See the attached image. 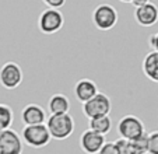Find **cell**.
Here are the masks:
<instances>
[{
	"instance_id": "2e32d148",
	"label": "cell",
	"mask_w": 158,
	"mask_h": 154,
	"mask_svg": "<svg viewBox=\"0 0 158 154\" xmlns=\"http://www.w3.org/2000/svg\"><path fill=\"white\" fill-rule=\"evenodd\" d=\"M14 121V112L7 104H0V132L10 129Z\"/></svg>"
},
{
	"instance_id": "7402d4cb",
	"label": "cell",
	"mask_w": 158,
	"mask_h": 154,
	"mask_svg": "<svg viewBox=\"0 0 158 154\" xmlns=\"http://www.w3.org/2000/svg\"><path fill=\"white\" fill-rule=\"evenodd\" d=\"M150 45H151L152 50H155V52H158V32L154 34V35L150 38Z\"/></svg>"
},
{
	"instance_id": "6da1fadb",
	"label": "cell",
	"mask_w": 158,
	"mask_h": 154,
	"mask_svg": "<svg viewBox=\"0 0 158 154\" xmlns=\"http://www.w3.org/2000/svg\"><path fill=\"white\" fill-rule=\"evenodd\" d=\"M48 132L52 139L55 140H66L69 139L74 132V119L70 113L63 115H51L45 122Z\"/></svg>"
},
{
	"instance_id": "30bf717a",
	"label": "cell",
	"mask_w": 158,
	"mask_h": 154,
	"mask_svg": "<svg viewBox=\"0 0 158 154\" xmlns=\"http://www.w3.org/2000/svg\"><path fill=\"white\" fill-rule=\"evenodd\" d=\"M21 122L24 126L44 125L46 122V112L39 104H28L21 109Z\"/></svg>"
},
{
	"instance_id": "ffe728a7",
	"label": "cell",
	"mask_w": 158,
	"mask_h": 154,
	"mask_svg": "<svg viewBox=\"0 0 158 154\" xmlns=\"http://www.w3.org/2000/svg\"><path fill=\"white\" fill-rule=\"evenodd\" d=\"M98 154H118L115 142H105V144L102 146V148L99 150Z\"/></svg>"
},
{
	"instance_id": "5b68a950",
	"label": "cell",
	"mask_w": 158,
	"mask_h": 154,
	"mask_svg": "<svg viewBox=\"0 0 158 154\" xmlns=\"http://www.w3.org/2000/svg\"><path fill=\"white\" fill-rule=\"evenodd\" d=\"M110 108H112L110 98L104 92H98L95 97H93L85 104H83V112L89 121L94 118L109 115Z\"/></svg>"
},
{
	"instance_id": "9a60e30c",
	"label": "cell",
	"mask_w": 158,
	"mask_h": 154,
	"mask_svg": "<svg viewBox=\"0 0 158 154\" xmlns=\"http://www.w3.org/2000/svg\"><path fill=\"white\" fill-rule=\"evenodd\" d=\"M88 129L89 130H93V132H95V133H98V135L105 136V135H108L110 132V129H112V121H110L109 115L89 119Z\"/></svg>"
},
{
	"instance_id": "ba28073f",
	"label": "cell",
	"mask_w": 158,
	"mask_h": 154,
	"mask_svg": "<svg viewBox=\"0 0 158 154\" xmlns=\"http://www.w3.org/2000/svg\"><path fill=\"white\" fill-rule=\"evenodd\" d=\"M24 143L14 129L0 132V154H23Z\"/></svg>"
},
{
	"instance_id": "8fae6325",
	"label": "cell",
	"mask_w": 158,
	"mask_h": 154,
	"mask_svg": "<svg viewBox=\"0 0 158 154\" xmlns=\"http://www.w3.org/2000/svg\"><path fill=\"white\" fill-rule=\"evenodd\" d=\"M134 20L141 27H152L158 21V7L152 2H147L144 6L136 9Z\"/></svg>"
},
{
	"instance_id": "603a6c76",
	"label": "cell",
	"mask_w": 158,
	"mask_h": 154,
	"mask_svg": "<svg viewBox=\"0 0 158 154\" xmlns=\"http://www.w3.org/2000/svg\"><path fill=\"white\" fill-rule=\"evenodd\" d=\"M147 2H148V0H134V2H130V4H131V6H134L136 9H139V7L144 6Z\"/></svg>"
},
{
	"instance_id": "44dd1931",
	"label": "cell",
	"mask_w": 158,
	"mask_h": 154,
	"mask_svg": "<svg viewBox=\"0 0 158 154\" xmlns=\"http://www.w3.org/2000/svg\"><path fill=\"white\" fill-rule=\"evenodd\" d=\"M46 9H52V10H60L63 6L66 4L64 0H44Z\"/></svg>"
},
{
	"instance_id": "4fadbf2b",
	"label": "cell",
	"mask_w": 158,
	"mask_h": 154,
	"mask_svg": "<svg viewBox=\"0 0 158 154\" xmlns=\"http://www.w3.org/2000/svg\"><path fill=\"white\" fill-rule=\"evenodd\" d=\"M48 109L51 115H63V113H69L70 111V101L64 94H53L49 98Z\"/></svg>"
},
{
	"instance_id": "7c38bea8",
	"label": "cell",
	"mask_w": 158,
	"mask_h": 154,
	"mask_svg": "<svg viewBox=\"0 0 158 154\" xmlns=\"http://www.w3.org/2000/svg\"><path fill=\"white\" fill-rule=\"evenodd\" d=\"M98 87L89 79H80L74 86V95L77 98L78 102L85 104L87 101H89L93 97L98 94Z\"/></svg>"
},
{
	"instance_id": "9c48e42d",
	"label": "cell",
	"mask_w": 158,
	"mask_h": 154,
	"mask_svg": "<svg viewBox=\"0 0 158 154\" xmlns=\"http://www.w3.org/2000/svg\"><path fill=\"white\" fill-rule=\"evenodd\" d=\"M105 142H106L105 136L95 133L89 129L84 130L80 136V147L85 154H98Z\"/></svg>"
},
{
	"instance_id": "ac0fdd59",
	"label": "cell",
	"mask_w": 158,
	"mask_h": 154,
	"mask_svg": "<svg viewBox=\"0 0 158 154\" xmlns=\"http://www.w3.org/2000/svg\"><path fill=\"white\" fill-rule=\"evenodd\" d=\"M115 146H116V150H118V154H136L131 147V143L129 140H125V139H118L115 142Z\"/></svg>"
},
{
	"instance_id": "d6986e66",
	"label": "cell",
	"mask_w": 158,
	"mask_h": 154,
	"mask_svg": "<svg viewBox=\"0 0 158 154\" xmlns=\"http://www.w3.org/2000/svg\"><path fill=\"white\" fill-rule=\"evenodd\" d=\"M147 154H158V130L148 133V150Z\"/></svg>"
},
{
	"instance_id": "7a4b0ae2",
	"label": "cell",
	"mask_w": 158,
	"mask_h": 154,
	"mask_svg": "<svg viewBox=\"0 0 158 154\" xmlns=\"http://www.w3.org/2000/svg\"><path fill=\"white\" fill-rule=\"evenodd\" d=\"M21 140L32 148H42L51 143L52 137L48 132L46 125H35V126H24L21 132Z\"/></svg>"
},
{
	"instance_id": "277c9868",
	"label": "cell",
	"mask_w": 158,
	"mask_h": 154,
	"mask_svg": "<svg viewBox=\"0 0 158 154\" xmlns=\"http://www.w3.org/2000/svg\"><path fill=\"white\" fill-rule=\"evenodd\" d=\"M63 24H64V17L60 10L45 9L38 17V28L45 35L56 34L57 31L62 30Z\"/></svg>"
},
{
	"instance_id": "52a82bcc",
	"label": "cell",
	"mask_w": 158,
	"mask_h": 154,
	"mask_svg": "<svg viewBox=\"0 0 158 154\" xmlns=\"http://www.w3.org/2000/svg\"><path fill=\"white\" fill-rule=\"evenodd\" d=\"M23 69L15 62H7L0 67V86L6 90H15L23 83Z\"/></svg>"
},
{
	"instance_id": "e0dca14e",
	"label": "cell",
	"mask_w": 158,
	"mask_h": 154,
	"mask_svg": "<svg viewBox=\"0 0 158 154\" xmlns=\"http://www.w3.org/2000/svg\"><path fill=\"white\" fill-rule=\"evenodd\" d=\"M130 143L136 154H147V150H148V133L144 132L143 135L131 140Z\"/></svg>"
},
{
	"instance_id": "5bb4252c",
	"label": "cell",
	"mask_w": 158,
	"mask_h": 154,
	"mask_svg": "<svg viewBox=\"0 0 158 154\" xmlns=\"http://www.w3.org/2000/svg\"><path fill=\"white\" fill-rule=\"evenodd\" d=\"M143 71L150 80L158 83V52L151 50L143 60Z\"/></svg>"
},
{
	"instance_id": "3957f363",
	"label": "cell",
	"mask_w": 158,
	"mask_h": 154,
	"mask_svg": "<svg viewBox=\"0 0 158 154\" xmlns=\"http://www.w3.org/2000/svg\"><path fill=\"white\" fill-rule=\"evenodd\" d=\"M118 10L109 3H101L93 11V23L98 30L109 31L118 24Z\"/></svg>"
},
{
	"instance_id": "8992f818",
	"label": "cell",
	"mask_w": 158,
	"mask_h": 154,
	"mask_svg": "<svg viewBox=\"0 0 158 154\" xmlns=\"http://www.w3.org/2000/svg\"><path fill=\"white\" fill-rule=\"evenodd\" d=\"M144 132L146 130H144L143 121L136 115H125L118 122V133L120 135V139L131 142Z\"/></svg>"
}]
</instances>
